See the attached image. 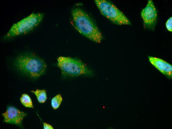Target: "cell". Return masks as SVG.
I'll return each instance as SVG.
<instances>
[{"label": "cell", "instance_id": "obj_1", "mask_svg": "<svg viewBox=\"0 0 172 129\" xmlns=\"http://www.w3.org/2000/svg\"><path fill=\"white\" fill-rule=\"evenodd\" d=\"M71 22L80 33L97 43H100L102 34L89 16L79 8L73 9L71 13Z\"/></svg>", "mask_w": 172, "mask_h": 129}, {"label": "cell", "instance_id": "obj_2", "mask_svg": "<svg viewBox=\"0 0 172 129\" xmlns=\"http://www.w3.org/2000/svg\"><path fill=\"white\" fill-rule=\"evenodd\" d=\"M16 62L18 69L31 78L40 76L46 67L43 60L34 53L21 55L17 58Z\"/></svg>", "mask_w": 172, "mask_h": 129}, {"label": "cell", "instance_id": "obj_3", "mask_svg": "<svg viewBox=\"0 0 172 129\" xmlns=\"http://www.w3.org/2000/svg\"><path fill=\"white\" fill-rule=\"evenodd\" d=\"M57 61L58 65L64 75L76 76L92 73L86 65L80 60L61 56L58 58Z\"/></svg>", "mask_w": 172, "mask_h": 129}, {"label": "cell", "instance_id": "obj_4", "mask_svg": "<svg viewBox=\"0 0 172 129\" xmlns=\"http://www.w3.org/2000/svg\"><path fill=\"white\" fill-rule=\"evenodd\" d=\"M43 14L41 13H31L28 16L14 24L6 35L12 37L27 33L38 26L42 21Z\"/></svg>", "mask_w": 172, "mask_h": 129}, {"label": "cell", "instance_id": "obj_5", "mask_svg": "<svg viewBox=\"0 0 172 129\" xmlns=\"http://www.w3.org/2000/svg\"><path fill=\"white\" fill-rule=\"evenodd\" d=\"M95 2L102 14L114 23L120 25L130 24L123 13L110 2L105 0H96Z\"/></svg>", "mask_w": 172, "mask_h": 129}, {"label": "cell", "instance_id": "obj_6", "mask_svg": "<svg viewBox=\"0 0 172 129\" xmlns=\"http://www.w3.org/2000/svg\"><path fill=\"white\" fill-rule=\"evenodd\" d=\"M141 15L145 27L152 28L155 24L157 17V11L151 0H149L147 4L141 12Z\"/></svg>", "mask_w": 172, "mask_h": 129}, {"label": "cell", "instance_id": "obj_7", "mask_svg": "<svg viewBox=\"0 0 172 129\" xmlns=\"http://www.w3.org/2000/svg\"><path fill=\"white\" fill-rule=\"evenodd\" d=\"M150 63L160 72L168 77L172 78V65L165 61L158 58L149 56Z\"/></svg>", "mask_w": 172, "mask_h": 129}, {"label": "cell", "instance_id": "obj_8", "mask_svg": "<svg viewBox=\"0 0 172 129\" xmlns=\"http://www.w3.org/2000/svg\"><path fill=\"white\" fill-rule=\"evenodd\" d=\"M2 115L6 122L16 125L21 124L25 115L23 112L12 106L9 107L6 112Z\"/></svg>", "mask_w": 172, "mask_h": 129}, {"label": "cell", "instance_id": "obj_9", "mask_svg": "<svg viewBox=\"0 0 172 129\" xmlns=\"http://www.w3.org/2000/svg\"><path fill=\"white\" fill-rule=\"evenodd\" d=\"M31 92L35 94L38 101L40 103H44L47 99L46 92L44 90H39L37 89L35 91L32 90Z\"/></svg>", "mask_w": 172, "mask_h": 129}, {"label": "cell", "instance_id": "obj_10", "mask_svg": "<svg viewBox=\"0 0 172 129\" xmlns=\"http://www.w3.org/2000/svg\"><path fill=\"white\" fill-rule=\"evenodd\" d=\"M21 103L25 107L33 108L32 102L30 96L27 94H23L20 98Z\"/></svg>", "mask_w": 172, "mask_h": 129}, {"label": "cell", "instance_id": "obj_11", "mask_svg": "<svg viewBox=\"0 0 172 129\" xmlns=\"http://www.w3.org/2000/svg\"><path fill=\"white\" fill-rule=\"evenodd\" d=\"M62 100L61 95L60 94L57 95L52 98L51 100V105L54 109H56L59 107Z\"/></svg>", "mask_w": 172, "mask_h": 129}, {"label": "cell", "instance_id": "obj_12", "mask_svg": "<svg viewBox=\"0 0 172 129\" xmlns=\"http://www.w3.org/2000/svg\"><path fill=\"white\" fill-rule=\"evenodd\" d=\"M166 26L167 30L169 31H172V17L169 18L166 23Z\"/></svg>", "mask_w": 172, "mask_h": 129}, {"label": "cell", "instance_id": "obj_13", "mask_svg": "<svg viewBox=\"0 0 172 129\" xmlns=\"http://www.w3.org/2000/svg\"><path fill=\"white\" fill-rule=\"evenodd\" d=\"M43 128L44 129H53L52 126L49 124L46 123H43Z\"/></svg>", "mask_w": 172, "mask_h": 129}]
</instances>
